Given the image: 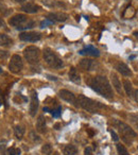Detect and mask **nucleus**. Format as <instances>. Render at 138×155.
<instances>
[{
    "label": "nucleus",
    "mask_w": 138,
    "mask_h": 155,
    "mask_svg": "<svg viewBox=\"0 0 138 155\" xmlns=\"http://www.w3.org/2000/svg\"><path fill=\"white\" fill-rule=\"evenodd\" d=\"M88 84L90 85V87L96 93H98L99 95H101L102 97L106 98V99H112L113 96H114L110 82L103 75L91 77L88 80Z\"/></svg>",
    "instance_id": "obj_1"
},
{
    "label": "nucleus",
    "mask_w": 138,
    "mask_h": 155,
    "mask_svg": "<svg viewBox=\"0 0 138 155\" xmlns=\"http://www.w3.org/2000/svg\"><path fill=\"white\" fill-rule=\"evenodd\" d=\"M10 25L15 27L17 30H25V29H31L34 27L35 22L33 20L29 19L26 15L22 14H18V15L13 16L10 18Z\"/></svg>",
    "instance_id": "obj_2"
},
{
    "label": "nucleus",
    "mask_w": 138,
    "mask_h": 155,
    "mask_svg": "<svg viewBox=\"0 0 138 155\" xmlns=\"http://www.w3.org/2000/svg\"><path fill=\"white\" fill-rule=\"evenodd\" d=\"M114 123L117 127V129L119 130V132H120L121 136H122V139L124 140L126 143H132V141H133L136 138V136H137L135 132L133 131V129H131V127L127 124H125L124 122H121L120 120H117V119L114 120Z\"/></svg>",
    "instance_id": "obj_3"
},
{
    "label": "nucleus",
    "mask_w": 138,
    "mask_h": 155,
    "mask_svg": "<svg viewBox=\"0 0 138 155\" xmlns=\"http://www.w3.org/2000/svg\"><path fill=\"white\" fill-rule=\"evenodd\" d=\"M44 60L45 62L49 65L50 67L52 68H55V69H60L63 67V61L52 51L51 49L47 48V49L44 50Z\"/></svg>",
    "instance_id": "obj_4"
},
{
    "label": "nucleus",
    "mask_w": 138,
    "mask_h": 155,
    "mask_svg": "<svg viewBox=\"0 0 138 155\" xmlns=\"http://www.w3.org/2000/svg\"><path fill=\"white\" fill-rule=\"evenodd\" d=\"M78 103L81 107H83L85 110L87 112H90V113H96L98 110V108L100 107H103V105L99 103V102H95L93 101L91 99L89 98L85 97L83 95H80L78 98Z\"/></svg>",
    "instance_id": "obj_5"
},
{
    "label": "nucleus",
    "mask_w": 138,
    "mask_h": 155,
    "mask_svg": "<svg viewBox=\"0 0 138 155\" xmlns=\"http://www.w3.org/2000/svg\"><path fill=\"white\" fill-rule=\"evenodd\" d=\"M24 55L30 64H37L39 62V49L37 47L30 46L26 48L24 51Z\"/></svg>",
    "instance_id": "obj_6"
},
{
    "label": "nucleus",
    "mask_w": 138,
    "mask_h": 155,
    "mask_svg": "<svg viewBox=\"0 0 138 155\" xmlns=\"http://www.w3.org/2000/svg\"><path fill=\"white\" fill-rule=\"evenodd\" d=\"M22 67H24V64H22V60L19 55L15 54L11 58V61L9 63V69L10 71L14 73H18L21 71Z\"/></svg>",
    "instance_id": "obj_7"
},
{
    "label": "nucleus",
    "mask_w": 138,
    "mask_h": 155,
    "mask_svg": "<svg viewBox=\"0 0 138 155\" xmlns=\"http://www.w3.org/2000/svg\"><path fill=\"white\" fill-rule=\"evenodd\" d=\"M41 37V33H37V32H24L21 34H19V38L21 41H39Z\"/></svg>",
    "instance_id": "obj_8"
},
{
    "label": "nucleus",
    "mask_w": 138,
    "mask_h": 155,
    "mask_svg": "<svg viewBox=\"0 0 138 155\" xmlns=\"http://www.w3.org/2000/svg\"><path fill=\"white\" fill-rule=\"evenodd\" d=\"M58 95H60V97L62 98L63 100L67 101L68 103L72 104V105L77 106V98H76V96L71 93V91H66V89H62V91H60Z\"/></svg>",
    "instance_id": "obj_9"
},
{
    "label": "nucleus",
    "mask_w": 138,
    "mask_h": 155,
    "mask_svg": "<svg viewBox=\"0 0 138 155\" xmlns=\"http://www.w3.org/2000/svg\"><path fill=\"white\" fill-rule=\"evenodd\" d=\"M78 66L83 70H95L97 68V63L94 60H89V58H83L79 62Z\"/></svg>",
    "instance_id": "obj_10"
},
{
    "label": "nucleus",
    "mask_w": 138,
    "mask_h": 155,
    "mask_svg": "<svg viewBox=\"0 0 138 155\" xmlns=\"http://www.w3.org/2000/svg\"><path fill=\"white\" fill-rule=\"evenodd\" d=\"M47 19L51 20V21H66L68 19V15L66 13H50L48 14L47 16Z\"/></svg>",
    "instance_id": "obj_11"
},
{
    "label": "nucleus",
    "mask_w": 138,
    "mask_h": 155,
    "mask_svg": "<svg viewBox=\"0 0 138 155\" xmlns=\"http://www.w3.org/2000/svg\"><path fill=\"white\" fill-rule=\"evenodd\" d=\"M37 108H38V99H37V94L35 91L32 93L31 96V103H30V115L32 117L35 116L37 112Z\"/></svg>",
    "instance_id": "obj_12"
},
{
    "label": "nucleus",
    "mask_w": 138,
    "mask_h": 155,
    "mask_svg": "<svg viewBox=\"0 0 138 155\" xmlns=\"http://www.w3.org/2000/svg\"><path fill=\"white\" fill-rule=\"evenodd\" d=\"M110 79H112L113 86H114V88L117 91V93H118L119 95H122V85H121V82H120V80H119L118 75H117L116 73L112 72L110 73Z\"/></svg>",
    "instance_id": "obj_13"
},
{
    "label": "nucleus",
    "mask_w": 138,
    "mask_h": 155,
    "mask_svg": "<svg viewBox=\"0 0 138 155\" xmlns=\"http://www.w3.org/2000/svg\"><path fill=\"white\" fill-rule=\"evenodd\" d=\"M39 9H41V7L33 2H27V3H25V5H22V7H21L22 11L27 12V13H30V14L36 13V12H38Z\"/></svg>",
    "instance_id": "obj_14"
},
{
    "label": "nucleus",
    "mask_w": 138,
    "mask_h": 155,
    "mask_svg": "<svg viewBox=\"0 0 138 155\" xmlns=\"http://www.w3.org/2000/svg\"><path fill=\"white\" fill-rule=\"evenodd\" d=\"M79 53L82 54V55H91V56H99L100 55L99 50L96 49V48L93 47V46H87V47H85L84 49L81 50Z\"/></svg>",
    "instance_id": "obj_15"
},
{
    "label": "nucleus",
    "mask_w": 138,
    "mask_h": 155,
    "mask_svg": "<svg viewBox=\"0 0 138 155\" xmlns=\"http://www.w3.org/2000/svg\"><path fill=\"white\" fill-rule=\"evenodd\" d=\"M116 69L121 74L124 75V77H130V75H132V71L130 70V68L124 63H118V64L116 65Z\"/></svg>",
    "instance_id": "obj_16"
},
{
    "label": "nucleus",
    "mask_w": 138,
    "mask_h": 155,
    "mask_svg": "<svg viewBox=\"0 0 138 155\" xmlns=\"http://www.w3.org/2000/svg\"><path fill=\"white\" fill-rule=\"evenodd\" d=\"M69 79H70V81L76 83V84H80V82H81L80 74H79L78 70H77L74 67H71L70 70H69Z\"/></svg>",
    "instance_id": "obj_17"
},
{
    "label": "nucleus",
    "mask_w": 138,
    "mask_h": 155,
    "mask_svg": "<svg viewBox=\"0 0 138 155\" xmlns=\"http://www.w3.org/2000/svg\"><path fill=\"white\" fill-rule=\"evenodd\" d=\"M13 45V41L11 37H9L7 34H0V46L2 47H9Z\"/></svg>",
    "instance_id": "obj_18"
},
{
    "label": "nucleus",
    "mask_w": 138,
    "mask_h": 155,
    "mask_svg": "<svg viewBox=\"0 0 138 155\" xmlns=\"http://www.w3.org/2000/svg\"><path fill=\"white\" fill-rule=\"evenodd\" d=\"M36 129H37V131L41 132V133H45L46 132V121L43 116H39L38 119H37Z\"/></svg>",
    "instance_id": "obj_19"
},
{
    "label": "nucleus",
    "mask_w": 138,
    "mask_h": 155,
    "mask_svg": "<svg viewBox=\"0 0 138 155\" xmlns=\"http://www.w3.org/2000/svg\"><path fill=\"white\" fill-rule=\"evenodd\" d=\"M77 152H78V150H77L76 147L72 146V144H67V146H65L64 149H63V153H64L65 155H76Z\"/></svg>",
    "instance_id": "obj_20"
},
{
    "label": "nucleus",
    "mask_w": 138,
    "mask_h": 155,
    "mask_svg": "<svg viewBox=\"0 0 138 155\" xmlns=\"http://www.w3.org/2000/svg\"><path fill=\"white\" fill-rule=\"evenodd\" d=\"M123 87L125 89V93L127 96H132L133 95V87H132V83L129 80H124L123 81Z\"/></svg>",
    "instance_id": "obj_21"
},
{
    "label": "nucleus",
    "mask_w": 138,
    "mask_h": 155,
    "mask_svg": "<svg viewBox=\"0 0 138 155\" xmlns=\"http://www.w3.org/2000/svg\"><path fill=\"white\" fill-rule=\"evenodd\" d=\"M14 133H15V136L18 139H21L25 135V129L21 125H16L15 129H14Z\"/></svg>",
    "instance_id": "obj_22"
},
{
    "label": "nucleus",
    "mask_w": 138,
    "mask_h": 155,
    "mask_svg": "<svg viewBox=\"0 0 138 155\" xmlns=\"http://www.w3.org/2000/svg\"><path fill=\"white\" fill-rule=\"evenodd\" d=\"M43 3L46 5L47 7H50V8H53V7H62V3L58 2L55 0H43Z\"/></svg>",
    "instance_id": "obj_23"
},
{
    "label": "nucleus",
    "mask_w": 138,
    "mask_h": 155,
    "mask_svg": "<svg viewBox=\"0 0 138 155\" xmlns=\"http://www.w3.org/2000/svg\"><path fill=\"white\" fill-rule=\"evenodd\" d=\"M41 152H43L45 155H51L52 154V147L50 146L49 143L45 144V146H43V148H41Z\"/></svg>",
    "instance_id": "obj_24"
},
{
    "label": "nucleus",
    "mask_w": 138,
    "mask_h": 155,
    "mask_svg": "<svg viewBox=\"0 0 138 155\" xmlns=\"http://www.w3.org/2000/svg\"><path fill=\"white\" fill-rule=\"evenodd\" d=\"M117 151H118L119 155H129L127 150L125 149L124 146H122V144H117Z\"/></svg>",
    "instance_id": "obj_25"
},
{
    "label": "nucleus",
    "mask_w": 138,
    "mask_h": 155,
    "mask_svg": "<svg viewBox=\"0 0 138 155\" xmlns=\"http://www.w3.org/2000/svg\"><path fill=\"white\" fill-rule=\"evenodd\" d=\"M129 117H130V120H131V122L138 129V116H137V115L132 114V115H130Z\"/></svg>",
    "instance_id": "obj_26"
},
{
    "label": "nucleus",
    "mask_w": 138,
    "mask_h": 155,
    "mask_svg": "<svg viewBox=\"0 0 138 155\" xmlns=\"http://www.w3.org/2000/svg\"><path fill=\"white\" fill-rule=\"evenodd\" d=\"M20 154V150L19 149H15V148H10L8 150V155H19Z\"/></svg>",
    "instance_id": "obj_27"
},
{
    "label": "nucleus",
    "mask_w": 138,
    "mask_h": 155,
    "mask_svg": "<svg viewBox=\"0 0 138 155\" xmlns=\"http://www.w3.org/2000/svg\"><path fill=\"white\" fill-rule=\"evenodd\" d=\"M0 12H1V13H3V15H8V14L11 12V10L8 9V8L5 7L3 3H0Z\"/></svg>",
    "instance_id": "obj_28"
},
{
    "label": "nucleus",
    "mask_w": 138,
    "mask_h": 155,
    "mask_svg": "<svg viewBox=\"0 0 138 155\" xmlns=\"http://www.w3.org/2000/svg\"><path fill=\"white\" fill-rule=\"evenodd\" d=\"M61 110H62V108H61V107H58V110H51V113H52V115H53V117H54V118H58V117H60Z\"/></svg>",
    "instance_id": "obj_29"
},
{
    "label": "nucleus",
    "mask_w": 138,
    "mask_h": 155,
    "mask_svg": "<svg viewBox=\"0 0 138 155\" xmlns=\"http://www.w3.org/2000/svg\"><path fill=\"white\" fill-rule=\"evenodd\" d=\"M110 135H112V139L114 140V141H118V139H119V137L117 136V134L115 133L113 130H110Z\"/></svg>",
    "instance_id": "obj_30"
},
{
    "label": "nucleus",
    "mask_w": 138,
    "mask_h": 155,
    "mask_svg": "<svg viewBox=\"0 0 138 155\" xmlns=\"http://www.w3.org/2000/svg\"><path fill=\"white\" fill-rule=\"evenodd\" d=\"M51 24H53V21H51V20H49V19H46V20H44V21H41V28H45L46 26L51 25Z\"/></svg>",
    "instance_id": "obj_31"
},
{
    "label": "nucleus",
    "mask_w": 138,
    "mask_h": 155,
    "mask_svg": "<svg viewBox=\"0 0 138 155\" xmlns=\"http://www.w3.org/2000/svg\"><path fill=\"white\" fill-rule=\"evenodd\" d=\"M8 58V52L7 51H0V61H3Z\"/></svg>",
    "instance_id": "obj_32"
},
{
    "label": "nucleus",
    "mask_w": 138,
    "mask_h": 155,
    "mask_svg": "<svg viewBox=\"0 0 138 155\" xmlns=\"http://www.w3.org/2000/svg\"><path fill=\"white\" fill-rule=\"evenodd\" d=\"M84 155H93V149L90 147H87L84 150Z\"/></svg>",
    "instance_id": "obj_33"
},
{
    "label": "nucleus",
    "mask_w": 138,
    "mask_h": 155,
    "mask_svg": "<svg viewBox=\"0 0 138 155\" xmlns=\"http://www.w3.org/2000/svg\"><path fill=\"white\" fill-rule=\"evenodd\" d=\"M133 96H134V99H135V101L138 103V89H135V91H133Z\"/></svg>",
    "instance_id": "obj_34"
},
{
    "label": "nucleus",
    "mask_w": 138,
    "mask_h": 155,
    "mask_svg": "<svg viewBox=\"0 0 138 155\" xmlns=\"http://www.w3.org/2000/svg\"><path fill=\"white\" fill-rule=\"evenodd\" d=\"M31 138H32L33 140H34V141H39V138H38V136H35V134H34V132H32V133H31Z\"/></svg>",
    "instance_id": "obj_35"
},
{
    "label": "nucleus",
    "mask_w": 138,
    "mask_h": 155,
    "mask_svg": "<svg viewBox=\"0 0 138 155\" xmlns=\"http://www.w3.org/2000/svg\"><path fill=\"white\" fill-rule=\"evenodd\" d=\"M48 78H49L50 80H54V81L56 80V78H55V77H51V75H48Z\"/></svg>",
    "instance_id": "obj_36"
},
{
    "label": "nucleus",
    "mask_w": 138,
    "mask_h": 155,
    "mask_svg": "<svg viewBox=\"0 0 138 155\" xmlns=\"http://www.w3.org/2000/svg\"><path fill=\"white\" fill-rule=\"evenodd\" d=\"M134 36H135L136 38L138 39V31H136V32H134Z\"/></svg>",
    "instance_id": "obj_37"
},
{
    "label": "nucleus",
    "mask_w": 138,
    "mask_h": 155,
    "mask_svg": "<svg viewBox=\"0 0 138 155\" xmlns=\"http://www.w3.org/2000/svg\"><path fill=\"white\" fill-rule=\"evenodd\" d=\"M15 1H17V2H22V1H26V0H15Z\"/></svg>",
    "instance_id": "obj_38"
},
{
    "label": "nucleus",
    "mask_w": 138,
    "mask_h": 155,
    "mask_svg": "<svg viewBox=\"0 0 138 155\" xmlns=\"http://www.w3.org/2000/svg\"><path fill=\"white\" fill-rule=\"evenodd\" d=\"M53 155H60V153H58V152H55V153H54V154Z\"/></svg>",
    "instance_id": "obj_39"
},
{
    "label": "nucleus",
    "mask_w": 138,
    "mask_h": 155,
    "mask_svg": "<svg viewBox=\"0 0 138 155\" xmlns=\"http://www.w3.org/2000/svg\"><path fill=\"white\" fill-rule=\"evenodd\" d=\"M2 72V69H1V67H0V73Z\"/></svg>",
    "instance_id": "obj_40"
},
{
    "label": "nucleus",
    "mask_w": 138,
    "mask_h": 155,
    "mask_svg": "<svg viewBox=\"0 0 138 155\" xmlns=\"http://www.w3.org/2000/svg\"><path fill=\"white\" fill-rule=\"evenodd\" d=\"M0 106H1V100H0Z\"/></svg>",
    "instance_id": "obj_41"
},
{
    "label": "nucleus",
    "mask_w": 138,
    "mask_h": 155,
    "mask_svg": "<svg viewBox=\"0 0 138 155\" xmlns=\"http://www.w3.org/2000/svg\"><path fill=\"white\" fill-rule=\"evenodd\" d=\"M137 149H138V146H137Z\"/></svg>",
    "instance_id": "obj_42"
}]
</instances>
